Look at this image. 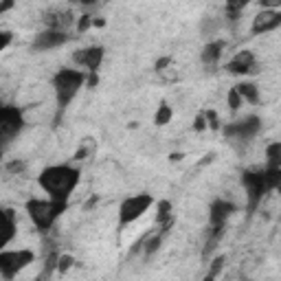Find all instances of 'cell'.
Segmentation results:
<instances>
[{
  "mask_svg": "<svg viewBox=\"0 0 281 281\" xmlns=\"http://www.w3.org/2000/svg\"><path fill=\"white\" fill-rule=\"evenodd\" d=\"M40 187L51 196L53 200H64L75 191L77 182H79V171L70 165H55V167H46L38 178Z\"/></svg>",
  "mask_w": 281,
  "mask_h": 281,
  "instance_id": "obj_1",
  "label": "cell"
},
{
  "mask_svg": "<svg viewBox=\"0 0 281 281\" xmlns=\"http://www.w3.org/2000/svg\"><path fill=\"white\" fill-rule=\"evenodd\" d=\"M66 211V202L64 200H29L27 202V213L33 220V224L44 233L49 231L53 222Z\"/></svg>",
  "mask_w": 281,
  "mask_h": 281,
  "instance_id": "obj_2",
  "label": "cell"
},
{
  "mask_svg": "<svg viewBox=\"0 0 281 281\" xmlns=\"http://www.w3.org/2000/svg\"><path fill=\"white\" fill-rule=\"evenodd\" d=\"M86 81L79 70H70V68H62L57 70L53 77V86H55V95H57V106L66 108L70 101L75 99V95L79 92L81 83Z\"/></svg>",
  "mask_w": 281,
  "mask_h": 281,
  "instance_id": "obj_3",
  "label": "cell"
},
{
  "mask_svg": "<svg viewBox=\"0 0 281 281\" xmlns=\"http://www.w3.org/2000/svg\"><path fill=\"white\" fill-rule=\"evenodd\" d=\"M35 255L29 248L20 250H3L0 253V274L5 279H14L16 272H20L22 268H27L29 264H33Z\"/></svg>",
  "mask_w": 281,
  "mask_h": 281,
  "instance_id": "obj_4",
  "label": "cell"
},
{
  "mask_svg": "<svg viewBox=\"0 0 281 281\" xmlns=\"http://www.w3.org/2000/svg\"><path fill=\"white\" fill-rule=\"evenodd\" d=\"M152 196L149 194H139L132 196V198H125L121 202V209H119V222L121 224H130L134 220H139L143 213L152 207Z\"/></svg>",
  "mask_w": 281,
  "mask_h": 281,
  "instance_id": "obj_5",
  "label": "cell"
},
{
  "mask_svg": "<svg viewBox=\"0 0 281 281\" xmlns=\"http://www.w3.org/2000/svg\"><path fill=\"white\" fill-rule=\"evenodd\" d=\"M242 184L246 189V202H248V209L253 211L257 209L261 200L266 198L268 189H266V182H264V174L261 171H244L242 174Z\"/></svg>",
  "mask_w": 281,
  "mask_h": 281,
  "instance_id": "obj_6",
  "label": "cell"
},
{
  "mask_svg": "<svg viewBox=\"0 0 281 281\" xmlns=\"http://www.w3.org/2000/svg\"><path fill=\"white\" fill-rule=\"evenodd\" d=\"M22 125H25V119H22V112L16 106L0 108V136H3L5 143H9L14 139L22 130Z\"/></svg>",
  "mask_w": 281,
  "mask_h": 281,
  "instance_id": "obj_7",
  "label": "cell"
},
{
  "mask_svg": "<svg viewBox=\"0 0 281 281\" xmlns=\"http://www.w3.org/2000/svg\"><path fill=\"white\" fill-rule=\"evenodd\" d=\"M261 123L257 117H248V119H242V121L237 123H231L224 128V134L229 136V139H240V141H248L253 139V136L259 132Z\"/></svg>",
  "mask_w": 281,
  "mask_h": 281,
  "instance_id": "obj_8",
  "label": "cell"
},
{
  "mask_svg": "<svg viewBox=\"0 0 281 281\" xmlns=\"http://www.w3.org/2000/svg\"><path fill=\"white\" fill-rule=\"evenodd\" d=\"M66 42H68V35L64 31H59V29H46V31L35 35L33 49L35 51H51V49H57V46L66 44Z\"/></svg>",
  "mask_w": 281,
  "mask_h": 281,
  "instance_id": "obj_9",
  "label": "cell"
},
{
  "mask_svg": "<svg viewBox=\"0 0 281 281\" xmlns=\"http://www.w3.org/2000/svg\"><path fill=\"white\" fill-rule=\"evenodd\" d=\"M281 27V14L274 9H264L253 18V33H268Z\"/></svg>",
  "mask_w": 281,
  "mask_h": 281,
  "instance_id": "obj_10",
  "label": "cell"
},
{
  "mask_svg": "<svg viewBox=\"0 0 281 281\" xmlns=\"http://www.w3.org/2000/svg\"><path fill=\"white\" fill-rule=\"evenodd\" d=\"M104 49L101 46H90V49H81V51H75L73 59L81 66H86L88 70H97L104 62Z\"/></svg>",
  "mask_w": 281,
  "mask_h": 281,
  "instance_id": "obj_11",
  "label": "cell"
},
{
  "mask_svg": "<svg viewBox=\"0 0 281 281\" xmlns=\"http://www.w3.org/2000/svg\"><path fill=\"white\" fill-rule=\"evenodd\" d=\"M226 70L233 75H246V73H255V55L250 51H242L226 64Z\"/></svg>",
  "mask_w": 281,
  "mask_h": 281,
  "instance_id": "obj_12",
  "label": "cell"
},
{
  "mask_svg": "<svg viewBox=\"0 0 281 281\" xmlns=\"http://www.w3.org/2000/svg\"><path fill=\"white\" fill-rule=\"evenodd\" d=\"M235 211V205L226 200H215L211 205V211H209V220H211V226H224V222L229 220V215Z\"/></svg>",
  "mask_w": 281,
  "mask_h": 281,
  "instance_id": "obj_13",
  "label": "cell"
},
{
  "mask_svg": "<svg viewBox=\"0 0 281 281\" xmlns=\"http://www.w3.org/2000/svg\"><path fill=\"white\" fill-rule=\"evenodd\" d=\"M222 42H209V44L202 49V62L207 64V66H213V64H218L220 55H222Z\"/></svg>",
  "mask_w": 281,
  "mask_h": 281,
  "instance_id": "obj_14",
  "label": "cell"
},
{
  "mask_svg": "<svg viewBox=\"0 0 281 281\" xmlns=\"http://www.w3.org/2000/svg\"><path fill=\"white\" fill-rule=\"evenodd\" d=\"M235 88H237V92L242 95V99H244V101H248V104H257V101H259V90H257L255 83L242 81V83H237Z\"/></svg>",
  "mask_w": 281,
  "mask_h": 281,
  "instance_id": "obj_15",
  "label": "cell"
},
{
  "mask_svg": "<svg viewBox=\"0 0 281 281\" xmlns=\"http://www.w3.org/2000/svg\"><path fill=\"white\" fill-rule=\"evenodd\" d=\"M264 182H266V189H277L281 184V167H266L264 171Z\"/></svg>",
  "mask_w": 281,
  "mask_h": 281,
  "instance_id": "obj_16",
  "label": "cell"
},
{
  "mask_svg": "<svg viewBox=\"0 0 281 281\" xmlns=\"http://www.w3.org/2000/svg\"><path fill=\"white\" fill-rule=\"evenodd\" d=\"M266 163L268 167H281V141H274L266 147Z\"/></svg>",
  "mask_w": 281,
  "mask_h": 281,
  "instance_id": "obj_17",
  "label": "cell"
},
{
  "mask_svg": "<svg viewBox=\"0 0 281 281\" xmlns=\"http://www.w3.org/2000/svg\"><path fill=\"white\" fill-rule=\"evenodd\" d=\"M5 220H7V233H5L3 244L7 246V244L14 240V235H16V215H14V209H5Z\"/></svg>",
  "mask_w": 281,
  "mask_h": 281,
  "instance_id": "obj_18",
  "label": "cell"
},
{
  "mask_svg": "<svg viewBox=\"0 0 281 281\" xmlns=\"http://www.w3.org/2000/svg\"><path fill=\"white\" fill-rule=\"evenodd\" d=\"M171 115H174V112H171V108L167 104H160L158 110H156V117H154V123H156V125H167L171 121Z\"/></svg>",
  "mask_w": 281,
  "mask_h": 281,
  "instance_id": "obj_19",
  "label": "cell"
},
{
  "mask_svg": "<svg viewBox=\"0 0 281 281\" xmlns=\"http://www.w3.org/2000/svg\"><path fill=\"white\" fill-rule=\"evenodd\" d=\"M167 218H171V205H169L167 200H163V202H158V213H156L158 224H160V222H165Z\"/></svg>",
  "mask_w": 281,
  "mask_h": 281,
  "instance_id": "obj_20",
  "label": "cell"
},
{
  "mask_svg": "<svg viewBox=\"0 0 281 281\" xmlns=\"http://www.w3.org/2000/svg\"><path fill=\"white\" fill-rule=\"evenodd\" d=\"M160 240H163V231H160V233H156V235H154L149 242H145V253H147V255L156 253V250H158V246H160Z\"/></svg>",
  "mask_w": 281,
  "mask_h": 281,
  "instance_id": "obj_21",
  "label": "cell"
},
{
  "mask_svg": "<svg viewBox=\"0 0 281 281\" xmlns=\"http://www.w3.org/2000/svg\"><path fill=\"white\" fill-rule=\"evenodd\" d=\"M250 3H253V0H226V11H235V14H240V11Z\"/></svg>",
  "mask_w": 281,
  "mask_h": 281,
  "instance_id": "obj_22",
  "label": "cell"
},
{
  "mask_svg": "<svg viewBox=\"0 0 281 281\" xmlns=\"http://www.w3.org/2000/svg\"><path fill=\"white\" fill-rule=\"evenodd\" d=\"M222 266H224V257H222V255H220V257H215V259L211 261V270H209L207 279H213V277H218V272L222 270Z\"/></svg>",
  "mask_w": 281,
  "mask_h": 281,
  "instance_id": "obj_23",
  "label": "cell"
},
{
  "mask_svg": "<svg viewBox=\"0 0 281 281\" xmlns=\"http://www.w3.org/2000/svg\"><path fill=\"white\" fill-rule=\"evenodd\" d=\"M242 95L237 92V88H233V90L229 92V106H231V110H240V106H242Z\"/></svg>",
  "mask_w": 281,
  "mask_h": 281,
  "instance_id": "obj_24",
  "label": "cell"
},
{
  "mask_svg": "<svg viewBox=\"0 0 281 281\" xmlns=\"http://www.w3.org/2000/svg\"><path fill=\"white\" fill-rule=\"evenodd\" d=\"M73 264H75V259H73V257H70V255H62V257H59L57 270H59V272H66V270H68V268L73 266Z\"/></svg>",
  "mask_w": 281,
  "mask_h": 281,
  "instance_id": "obj_25",
  "label": "cell"
},
{
  "mask_svg": "<svg viewBox=\"0 0 281 281\" xmlns=\"http://www.w3.org/2000/svg\"><path fill=\"white\" fill-rule=\"evenodd\" d=\"M57 264H59V255L57 253H51L49 257H46V274H49L51 270H55Z\"/></svg>",
  "mask_w": 281,
  "mask_h": 281,
  "instance_id": "obj_26",
  "label": "cell"
},
{
  "mask_svg": "<svg viewBox=\"0 0 281 281\" xmlns=\"http://www.w3.org/2000/svg\"><path fill=\"white\" fill-rule=\"evenodd\" d=\"M25 163L22 160H11V163L7 165V171H11V174H20V171H25Z\"/></svg>",
  "mask_w": 281,
  "mask_h": 281,
  "instance_id": "obj_27",
  "label": "cell"
},
{
  "mask_svg": "<svg viewBox=\"0 0 281 281\" xmlns=\"http://www.w3.org/2000/svg\"><path fill=\"white\" fill-rule=\"evenodd\" d=\"M90 27H92V18H90V16H81V18H79V25H77V29H79V33L88 31Z\"/></svg>",
  "mask_w": 281,
  "mask_h": 281,
  "instance_id": "obj_28",
  "label": "cell"
},
{
  "mask_svg": "<svg viewBox=\"0 0 281 281\" xmlns=\"http://www.w3.org/2000/svg\"><path fill=\"white\" fill-rule=\"evenodd\" d=\"M207 125H209V123H207V117H205V115H198V117H196V121H194V130H196V132H202Z\"/></svg>",
  "mask_w": 281,
  "mask_h": 281,
  "instance_id": "obj_29",
  "label": "cell"
},
{
  "mask_svg": "<svg viewBox=\"0 0 281 281\" xmlns=\"http://www.w3.org/2000/svg\"><path fill=\"white\" fill-rule=\"evenodd\" d=\"M205 117H207V121H209V125H211L213 130H218V128H220V123H218V115H215L213 110H209Z\"/></svg>",
  "mask_w": 281,
  "mask_h": 281,
  "instance_id": "obj_30",
  "label": "cell"
},
{
  "mask_svg": "<svg viewBox=\"0 0 281 281\" xmlns=\"http://www.w3.org/2000/svg\"><path fill=\"white\" fill-rule=\"evenodd\" d=\"M259 5L264 9H274V7H281V0H259Z\"/></svg>",
  "mask_w": 281,
  "mask_h": 281,
  "instance_id": "obj_31",
  "label": "cell"
},
{
  "mask_svg": "<svg viewBox=\"0 0 281 281\" xmlns=\"http://www.w3.org/2000/svg\"><path fill=\"white\" fill-rule=\"evenodd\" d=\"M0 35H3V42H0V49L5 51V49L9 46V42H11V33H9V31H3Z\"/></svg>",
  "mask_w": 281,
  "mask_h": 281,
  "instance_id": "obj_32",
  "label": "cell"
},
{
  "mask_svg": "<svg viewBox=\"0 0 281 281\" xmlns=\"http://www.w3.org/2000/svg\"><path fill=\"white\" fill-rule=\"evenodd\" d=\"M11 7H14V0H3V5H0V14H7Z\"/></svg>",
  "mask_w": 281,
  "mask_h": 281,
  "instance_id": "obj_33",
  "label": "cell"
},
{
  "mask_svg": "<svg viewBox=\"0 0 281 281\" xmlns=\"http://www.w3.org/2000/svg\"><path fill=\"white\" fill-rule=\"evenodd\" d=\"M167 64H169V57H163V59H158V62H156V68L160 70V68H165Z\"/></svg>",
  "mask_w": 281,
  "mask_h": 281,
  "instance_id": "obj_34",
  "label": "cell"
},
{
  "mask_svg": "<svg viewBox=\"0 0 281 281\" xmlns=\"http://www.w3.org/2000/svg\"><path fill=\"white\" fill-rule=\"evenodd\" d=\"M92 25H95V27H106V20H95Z\"/></svg>",
  "mask_w": 281,
  "mask_h": 281,
  "instance_id": "obj_35",
  "label": "cell"
},
{
  "mask_svg": "<svg viewBox=\"0 0 281 281\" xmlns=\"http://www.w3.org/2000/svg\"><path fill=\"white\" fill-rule=\"evenodd\" d=\"M169 158H171V160H180V158H182V154H171Z\"/></svg>",
  "mask_w": 281,
  "mask_h": 281,
  "instance_id": "obj_36",
  "label": "cell"
},
{
  "mask_svg": "<svg viewBox=\"0 0 281 281\" xmlns=\"http://www.w3.org/2000/svg\"><path fill=\"white\" fill-rule=\"evenodd\" d=\"M79 3H83V5H92L95 0H79Z\"/></svg>",
  "mask_w": 281,
  "mask_h": 281,
  "instance_id": "obj_37",
  "label": "cell"
},
{
  "mask_svg": "<svg viewBox=\"0 0 281 281\" xmlns=\"http://www.w3.org/2000/svg\"><path fill=\"white\" fill-rule=\"evenodd\" d=\"M277 189H279V194H281V184H279V187H277Z\"/></svg>",
  "mask_w": 281,
  "mask_h": 281,
  "instance_id": "obj_38",
  "label": "cell"
}]
</instances>
